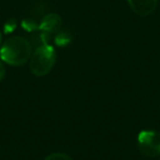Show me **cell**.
I'll list each match as a JSON object with an SVG mask.
<instances>
[{"mask_svg":"<svg viewBox=\"0 0 160 160\" xmlns=\"http://www.w3.org/2000/svg\"><path fill=\"white\" fill-rule=\"evenodd\" d=\"M32 45L22 36H11L0 48V58L11 66H22L31 58Z\"/></svg>","mask_w":160,"mask_h":160,"instance_id":"6da1fadb","label":"cell"},{"mask_svg":"<svg viewBox=\"0 0 160 160\" xmlns=\"http://www.w3.org/2000/svg\"><path fill=\"white\" fill-rule=\"evenodd\" d=\"M56 62L55 48L51 44L35 47L30 58V69L34 76L43 77L51 72Z\"/></svg>","mask_w":160,"mask_h":160,"instance_id":"7a4b0ae2","label":"cell"},{"mask_svg":"<svg viewBox=\"0 0 160 160\" xmlns=\"http://www.w3.org/2000/svg\"><path fill=\"white\" fill-rule=\"evenodd\" d=\"M137 145L140 152L147 157L160 156V133L157 131H142L138 134Z\"/></svg>","mask_w":160,"mask_h":160,"instance_id":"3957f363","label":"cell"},{"mask_svg":"<svg viewBox=\"0 0 160 160\" xmlns=\"http://www.w3.org/2000/svg\"><path fill=\"white\" fill-rule=\"evenodd\" d=\"M62 20L57 13H47L43 17L40 22V31L46 32L49 34H56L62 30Z\"/></svg>","mask_w":160,"mask_h":160,"instance_id":"277c9868","label":"cell"},{"mask_svg":"<svg viewBox=\"0 0 160 160\" xmlns=\"http://www.w3.org/2000/svg\"><path fill=\"white\" fill-rule=\"evenodd\" d=\"M127 2L136 14L142 17L151 14L158 6V0H127Z\"/></svg>","mask_w":160,"mask_h":160,"instance_id":"5b68a950","label":"cell"},{"mask_svg":"<svg viewBox=\"0 0 160 160\" xmlns=\"http://www.w3.org/2000/svg\"><path fill=\"white\" fill-rule=\"evenodd\" d=\"M72 40V36H71V33L67 30H60L59 32H57L54 38V42H55L56 45L58 46H66Z\"/></svg>","mask_w":160,"mask_h":160,"instance_id":"8992f818","label":"cell"},{"mask_svg":"<svg viewBox=\"0 0 160 160\" xmlns=\"http://www.w3.org/2000/svg\"><path fill=\"white\" fill-rule=\"evenodd\" d=\"M21 25H22V28L25 31L30 32V33L36 32L40 30V23L36 22L34 19H30V18L24 19V20L22 21V23H21Z\"/></svg>","mask_w":160,"mask_h":160,"instance_id":"52a82bcc","label":"cell"},{"mask_svg":"<svg viewBox=\"0 0 160 160\" xmlns=\"http://www.w3.org/2000/svg\"><path fill=\"white\" fill-rule=\"evenodd\" d=\"M17 27H18L17 20L13 18H11V19H9V20L6 21L5 25H3V31H5L6 34H10L17 29Z\"/></svg>","mask_w":160,"mask_h":160,"instance_id":"ba28073f","label":"cell"},{"mask_svg":"<svg viewBox=\"0 0 160 160\" xmlns=\"http://www.w3.org/2000/svg\"><path fill=\"white\" fill-rule=\"evenodd\" d=\"M44 160H73L69 155L64 152H53L49 153Z\"/></svg>","mask_w":160,"mask_h":160,"instance_id":"9c48e42d","label":"cell"},{"mask_svg":"<svg viewBox=\"0 0 160 160\" xmlns=\"http://www.w3.org/2000/svg\"><path fill=\"white\" fill-rule=\"evenodd\" d=\"M6 62H3L2 60H0V81L5 78L6 76V66H5Z\"/></svg>","mask_w":160,"mask_h":160,"instance_id":"30bf717a","label":"cell"},{"mask_svg":"<svg viewBox=\"0 0 160 160\" xmlns=\"http://www.w3.org/2000/svg\"><path fill=\"white\" fill-rule=\"evenodd\" d=\"M0 43H1V33H0Z\"/></svg>","mask_w":160,"mask_h":160,"instance_id":"8fae6325","label":"cell"}]
</instances>
